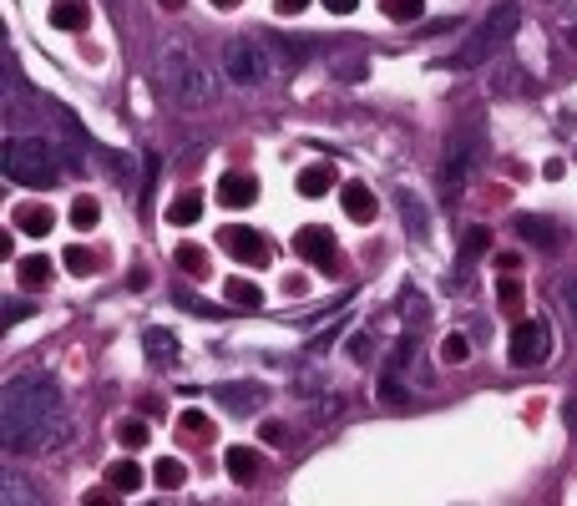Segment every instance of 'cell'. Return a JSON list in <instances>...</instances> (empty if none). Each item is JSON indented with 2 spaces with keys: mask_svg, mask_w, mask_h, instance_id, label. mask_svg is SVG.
Listing matches in <instances>:
<instances>
[{
  "mask_svg": "<svg viewBox=\"0 0 577 506\" xmlns=\"http://www.w3.org/2000/svg\"><path fill=\"white\" fill-rule=\"evenodd\" d=\"M71 431V415L61 400V385L41 370L16 375L0 390V441L11 456H41L56 451Z\"/></svg>",
  "mask_w": 577,
  "mask_h": 506,
  "instance_id": "1",
  "label": "cell"
},
{
  "mask_svg": "<svg viewBox=\"0 0 577 506\" xmlns=\"http://www.w3.org/2000/svg\"><path fill=\"white\" fill-rule=\"evenodd\" d=\"M157 87L168 92L178 107H208V102L218 97L213 71L203 66V56H198L188 41H168V46H162V61H157Z\"/></svg>",
  "mask_w": 577,
  "mask_h": 506,
  "instance_id": "2",
  "label": "cell"
},
{
  "mask_svg": "<svg viewBox=\"0 0 577 506\" xmlns=\"http://www.w3.org/2000/svg\"><path fill=\"white\" fill-rule=\"evenodd\" d=\"M0 162H6V178L21 183V188H51L61 178V147L41 142V137L11 132L6 147H0Z\"/></svg>",
  "mask_w": 577,
  "mask_h": 506,
  "instance_id": "3",
  "label": "cell"
},
{
  "mask_svg": "<svg viewBox=\"0 0 577 506\" xmlns=\"http://www.w3.org/2000/svg\"><path fill=\"white\" fill-rule=\"evenodd\" d=\"M517 26H522V6L517 0H497V6H491L486 16H481V26L451 51V66L456 71H466V66H481V61H491L497 56L512 36H517Z\"/></svg>",
  "mask_w": 577,
  "mask_h": 506,
  "instance_id": "4",
  "label": "cell"
},
{
  "mask_svg": "<svg viewBox=\"0 0 577 506\" xmlns=\"http://www.w3.org/2000/svg\"><path fill=\"white\" fill-rule=\"evenodd\" d=\"M481 157H486L481 127H476V122H461V127L446 137V152H441V193H446V198H461V193H466V183H471V173L481 167Z\"/></svg>",
  "mask_w": 577,
  "mask_h": 506,
  "instance_id": "5",
  "label": "cell"
},
{
  "mask_svg": "<svg viewBox=\"0 0 577 506\" xmlns=\"http://www.w3.org/2000/svg\"><path fill=\"white\" fill-rule=\"evenodd\" d=\"M228 76L238 81V87H264V81L274 76V51L259 41V36H238L228 41Z\"/></svg>",
  "mask_w": 577,
  "mask_h": 506,
  "instance_id": "6",
  "label": "cell"
},
{
  "mask_svg": "<svg viewBox=\"0 0 577 506\" xmlns=\"http://www.w3.org/2000/svg\"><path fill=\"white\" fill-rule=\"evenodd\" d=\"M507 355H512V365H547V355H552V329L542 324V319H522L517 329H512V345H507Z\"/></svg>",
  "mask_w": 577,
  "mask_h": 506,
  "instance_id": "7",
  "label": "cell"
},
{
  "mask_svg": "<svg viewBox=\"0 0 577 506\" xmlns=\"http://www.w3.org/2000/svg\"><path fill=\"white\" fill-rule=\"evenodd\" d=\"M218 243H223L228 259H238L243 269H269V264H274L269 238H264V233H254V228H223V233H218Z\"/></svg>",
  "mask_w": 577,
  "mask_h": 506,
  "instance_id": "8",
  "label": "cell"
},
{
  "mask_svg": "<svg viewBox=\"0 0 577 506\" xmlns=\"http://www.w3.org/2000/svg\"><path fill=\"white\" fill-rule=\"evenodd\" d=\"M294 253H299L304 264H314V269H340L335 233H329L324 223H304V228L294 233Z\"/></svg>",
  "mask_w": 577,
  "mask_h": 506,
  "instance_id": "9",
  "label": "cell"
},
{
  "mask_svg": "<svg viewBox=\"0 0 577 506\" xmlns=\"http://www.w3.org/2000/svg\"><path fill=\"white\" fill-rule=\"evenodd\" d=\"M294 188H299L304 198H324V193H335V188H345V183H340V167H335V162H309V167H299Z\"/></svg>",
  "mask_w": 577,
  "mask_h": 506,
  "instance_id": "10",
  "label": "cell"
},
{
  "mask_svg": "<svg viewBox=\"0 0 577 506\" xmlns=\"http://www.w3.org/2000/svg\"><path fill=\"white\" fill-rule=\"evenodd\" d=\"M218 203L223 208H254L259 203V178L254 173H223L218 178Z\"/></svg>",
  "mask_w": 577,
  "mask_h": 506,
  "instance_id": "11",
  "label": "cell"
},
{
  "mask_svg": "<svg viewBox=\"0 0 577 506\" xmlns=\"http://www.w3.org/2000/svg\"><path fill=\"white\" fill-rule=\"evenodd\" d=\"M512 228H517V238H527V243H537V248H557V238H562V228H557L552 218H542V213H517Z\"/></svg>",
  "mask_w": 577,
  "mask_h": 506,
  "instance_id": "12",
  "label": "cell"
},
{
  "mask_svg": "<svg viewBox=\"0 0 577 506\" xmlns=\"http://www.w3.org/2000/svg\"><path fill=\"white\" fill-rule=\"evenodd\" d=\"M340 203H345V218H350V223H375V213H380V203H375V193H370L365 183H345V188H340Z\"/></svg>",
  "mask_w": 577,
  "mask_h": 506,
  "instance_id": "13",
  "label": "cell"
},
{
  "mask_svg": "<svg viewBox=\"0 0 577 506\" xmlns=\"http://www.w3.org/2000/svg\"><path fill=\"white\" fill-rule=\"evenodd\" d=\"M16 228H21V233H31V238H46V233L56 228L51 203H16Z\"/></svg>",
  "mask_w": 577,
  "mask_h": 506,
  "instance_id": "14",
  "label": "cell"
},
{
  "mask_svg": "<svg viewBox=\"0 0 577 506\" xmlns=\"http://www.w3.org/2000/svg\"><path fill=\"white\" fill-rule=\"evenodd\" d=\"M223 471H228L238 486H249V481L259 476V451H254V446H228V451H223Z\"/></svg>",
  "mask_w": 577,
  "mask_h": 506,
  "instance_id": "15",
  "label": "cell"
},
{
  "mask_svg": "<svg viewBox=\"0 0 577 506\" xmlns=\"http://www.w3.org/2000/svg\"><path fill=\"white\" fill-rule=\"evenodd\" d=\"M51 26L56 31H87L92 26V6H87V0H56V6H51Z\"/></svg>",
  "mask_w": 577,
  "mask_h": 506,
  "instance_id": "16",
  "label": "cell"
},
{
  "mask_svg": "<svg viewBox=\"0 0 577 506\" xmlns=\"http://www.w3.org/2000/svg\"><path fill=\"white\" fill-rule=\"evenodd\" d=\"M400 223L410 228V238H416V243L431 238V218H426V203L416 193H400Z\"/></svg>",
  "mask_w": 577,
  "mask_h": 506,
  "instance_id": "17",
  "label": "cell"
},
{
  "mask_svg": "<svg viewBox=\"0 0 577 506\" xmlns=\"http://www.w3.org/2000/svg\"><path fill=\"white\" fill-rule=\"evenodd\" d=\"M51 259L46 253H26V259H16V279H21V289H46L51 284Z\"/></svg>",
  "mask_w": 577,
  "mask_h": 506,
  "instance_id": "18",
  "label": "cell"
},
{
  "mask_svg": "<svg viewBox=\"0 0 577 506\" xmlns=\"http://www.w3.org/2000/svg\"><path fill=\"white\" fill-rule=\"evenodd\" d=\"M142 481H147V476H142V466H137L132 456L107 466V486H112L117 496H132V491H142Z\"/></svg>",
  "mask_w": 577,
  "mask_h": 506,
  "instance_id": "19",
  "label": "cell"
},
{
  "mask_svg": "<svg viewBox=\"0 0 577 506\" xmlns=\"http://www.w3.org/2000/svg\"><path fill=\"white\" fill-rule=\"evenodd\" d=\"M208 395H218V400H228V410H259V400H264V390L259 385H213Z\"/></svg>",
  "mask_w": 577,
  "mask_h": 506,
  "instance_id": "20",
  "label": "cell"
},
{
  "mask_svg": "<svg viewBox=\"0 0 577 506\" xmlns=\"http://www.w3.org/2000/svg\"><path fill=\"white\" fill-rule=\"evenodd\" d=\"M223 299H228L233 309H259V304H264V289L249 284V279H228V284H223Z\"/></svg>",
  "mask_w": 577,
  "mask_h": 506,
  "instance_id": "21",
  "label": "cell"
},
{
  "mask_svg": "<svg viewBox=\"0 0 577 506\" xmlns=\"http://www.w3.org/2000/svg\"><path fill=\"white\" fill-rule=\"evenodd\" d=\"M142 350H147V360H173L178 355V334L173 329H147L142 334Z\"/></svg>",
  "mask_w": 577,
  "mask_h": 506,
  "instance_id": "22",
  "label": "cell"
},
{
  "mask_svg": "<svg viewBox=\"0 0 577 506\" xmlns=\"http://www.w3.org/2000/svg\"><path fill=\"white\" fill-rule=\"evenodd\" d=\"M178 431H183L188 441H213V436H218L213 415H203V410H183V415H178Z\"/></svg>",
  "mask_w": 577,
  "mask_h": 506,
  "instance_id": "23",
  "label": "cell"
},
{
  "mask_svg": "<svg viewBox=\"0 0 577 506\" xmlns=\"http://www.w3.org/2000/svg\"><path fill=\"white\" fill-rule=\"evenodd\" d=\"M198 218H203V193H183V198L168 208V223H173V228H193Z\"/></svg>",
  "mask_w": 577,
  "mask_h": 506,
  "instance_id": "24",
  "label": "cell"
},
{
  "mask_svg": "<svg viewBox=\"0 0 577 506\" xmlns=\"http://www.w3.org/2000/svg\"><path fill=\"white\" fill-rule=\"evenodd\" d=\"M152 481H157L162 491H178V486L188 481V466H183L178 456H162V461L152 466Z\"/></svg>",
  "mask_w": 577,
  "mask_h": 506,
  "instance_id": "25",
  "label": "cell"
},
{
  "mask_svg": "<svg viewBox=\"0 0 577 506\" xmlns=\"http://www.w3.org/2000/svg\"><path fill=\"white\" fill-rule=\"evenodd\" d=\"M178 269L193 274V279H208V248H198V243H178Z\"/></svg>",
  "mask_w": 577,
  "mask_h": 506,
  "instance_id": "26",
  "label": "cell"
},
{
  "mask_svg": "<svg viewBox=\"0 0 577 506\" xmlns=\"http://www.w3.org/2000/svg\"><path fill=\"white\" fill-rule=\"evenodd\" d=\"M395 304H400V314H410V329H421V324H426V299H421L416 284H405Z\"/></svg>",
  "mask_w": 577,
  "mask_h": 506,
  "instance_id": "27",
  "label": "cell"
},
{
  "mask_svg": "<svg viewBox=\"0 0 577 506\" xmlns=\"http://www.w3.org/2000/svg\"><path fill=\"white\" fill-rule=\"evenodd\" d=\"M97 223H102V208H97L92 198H76V203H71V228H76V233H92Z\"/></svg>",
  "mask_w": 577,
  "mask_h": 506,
  "instance_id": "28",
  "label": "cell"
},
{
  "mask_svg": "<svg viewBox=\"0 0 577 506\" xmlns=\"http://www.w3.org/2000/svg\"><path fill=\"white\" fill-rule=\"evenodd\" d=\"M117 441H122L127 451L147 446V420H142V415H127V420H117Z\"/></svg>",
  "mask_w": 577,
  "mask_h": 506,
  "instance_id": "29",
  "label": "cell"
},
{
  "mask_svg": "<svg viewBox=\"0 0 577 506\" xmlns=\"http://www.w3.org/2000/svg\"><path fill=\"white\" fill-rule=\"evenodd\" d=\"M380 11H385L390 21H421V16H426L421 0H380Z\"/></svg>",
  "mask_w": 577,
  "mask_h": 506,
  "instance_id": "30",
  "label": "cell"
},
{
  "mask_svg": "<svg viewBox=\"0 0 577 506\" xmlns=\"http://www.w3.org/2000/svg\"><path fill=\"white\" fill-rule=\"evenodd\" d=\"M97 264H102V259H97L92 248H81V243L66 248V269H71V274H97Z\"/></svg>",
  "mask_w": 577,
  "mask_h": 506,
  "instance_id": "31",
  "label": "cell"
},
{
  "mask_svg": "<svg viewBox=\"0 0 577 506\" xmlns=\"http://www.w3.org/2000/svg\"><path fill=\"white\" fill-rule=\"evenodd\" d=\"M466 355H471L466 334H446V340H441V360H446V365H461Z\"/></svg>",
  "mask_w": 577,
  "mask_h": 506,
  "instance_id": "32",
  "label": "cell"
},
{
  "mask_svg": "<svg viewBox=\"0 0 577 506\" xmlns=\"http://www.w3.org/2000/svg\"><path fill=\"white\" fill-rule=\"evenodd\" d=\"M497 299H502V309H507V314H517V309H522V279H512V274H507V279H502V289H497Z\"/></svg>",
  "mask_w": 577,
  "mask_h": 506,
  "instance_id": "33",
  "label": "cell"
},
{
  "mask_svg": "<svg viewBox=\"0 0 577 506\" xmlns=\"http://www.w3.org/2000/svg\"><path fill=\"white\" fill-rule=\"evenodd\" d=\"M486 243H491V233H486V228H466V248H461V259H466V264H471V259H481Z\"/></svg>",
  "mask_w": 577,
  "mask_h": 506,
  "instance_id": "34",
  "label": "cell"
},
{
  "mask_svg": "<svg viewBox=\"0 0 577 506\" xmlns=\"http://www.w3.org/2000/svg\"><path fill=\"white\" fill-rule=\"evenodd\" d=\"M259 436H264L269 446H284V441H289V431H284V420H264V426H259Z\"/></svg>",
  "mask_w": 577,
  "mask_h": 506,
  "instance_id": "35",
  "label": "cell"
},
{
  "mask_svg": "<svg viewBox=\"0 0 577 506\" xmlns=\"http://www.w3.org/2000/svg\"><path fill=\"white\" fill-rule=\"evenodd\" d=\"M6 501H31V491H26V481H16V476H6V491H0Z\"/></svg>",
  "mask_w": 577,
  "mask_h": 506,
  "instance_id": "36",
  "label": "cell"
},
{
  "mask_svg": "<svg viewBox=\"0 0 577 506\" xmlns=\"http://www.w3.org/2000/svg\"><path fill=\"white\" fill-rule=\"evenodd\" d=\"M370 350H375L370 334H355V340H350V355H355V360H370Z\"/></svg>",
  "mask_w": 577,
  "mask_h": 506,
  "instance_id": "37",
  "label": "cell"
},
{
  "mask_svg": "<svg viewBox=\"0 0 577 506\" xmlns=\"http://www.w3.org/2000/svg\"><path fill=\"white\" fill-rule=\"evenodd\" d=\"M26 314H31L26 299H6V324H16V319H26Z\"/></svg>",
  "mask_w": 577,
  "mask_h": 506,
  "instance_id": "38",
  "label": "cell"
},
{
  "mask_svg": "<svg viewBox=\"0 0 577 506\" xmlns=\"http://www.w3.org/2000/svg\"><path fill=\"white\" fill-rule=\"evenodd\" d=\"M274 11L279 16H299V11H309V0H274Z\"/></svg>",
  "mask_w": 577,
  "mask_h": 506,
  "instance_id": "39",
  "label": "cell"
},
{
  "mask_svg": "<svg viewBox=\"0 0 577 506\" xmlns=\"http://www.w3.org/2000/svg\"><path fill=\"white\" fill-rule=\"evenodd\" d=\"M562 420H567V431H577V390L567 395V405H562Z\"/></svg>",
  "mask_w": 577,
  "mask_h": 506,
  "instance_id": "40",
  "label": "cell"
},
{
  "mask_svg": "<svg viewBox=\"0 0 577 506\" xmlns=\"http://www.w3.org/2000/svg\"><path fill=\"white\" fill-rule=\"evenodd\" d=\"M562 41L577 51V16H562Z\"/></svg>",
  "mask_w": 577,
  "mask_h": 506,
  "instance_id": "41",
  "label": "cell"
},
{
  "mask_svg": "<svg viewBox=\"0 0 577 506\" xmlns=\"http://www.w3.org/2000/svg\"><path fill=\"white\" fill-rule=\"evenodd\" d=\"M324 11H335V16H350V11H355V0H324Z\"/></svg>",
  "mask_w": 577,
  "mask_h": 506,
  "instance_id": "42",
  "label": "cell"
},
{
  "mask_svg": "<svg viewBox=\"0 0 577 506\" xmlns=\"http://www.w3.org/2000/svg\"><path fill=\"white\" fill-rule=\"evenodd\" d=\"M562 294H567V309H572V319H577V284H567Z\"/></svg>",
  "mask_w": 577,
  "mask_h": 506,
  "instance_id": "43",
  "label": "cell"
},
{
  "mask_svg": "<svg viewBox=\"0 0 577 506\" xmlns=\"http://www.w3.org/2000/svg\"><path fill=\"white\" fill-rule=\"evenodd\" d=\"M162 6H168V11H178V6H183V0H162Z\"/></svg>",
  "mask_w": 577,
  "mask_h": 506,
  "instance_id": "44",
  "label": "cell"
},
{
  "mask_svg": "<svg viewBox=\"0 0 577 506\" xmlns=\"http://www.w3.org/2000/svg\"><path fill=\"white\" fill-rule=\"evenodd\" d=\"M213 6H223V11H228V6H238V0H213Z\"/></svg>",
  "mask_w": 577,
  "mask_h": 506,
  "instance_id": "45",
  "label": "cell"
},
{
  "mask_svg": "<svg viewBox=\"0 0 577 506\" xmlns=\"http://www.w3.org/2000/svg\"><path fill=\"white\" fill-rule=\"evenodd\" d=\"M112 6H122V0H112Z\"/></svg>",
  "mask_w": 577,
  "mask_h": 506,
  "instance_id": "46",
  "label": "cell"
}]
</instances>
